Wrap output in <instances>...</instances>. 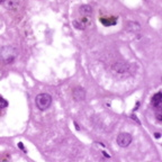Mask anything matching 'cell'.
Returning a JSON list of instances; mask_svg holds the SVG:
<instances>
[{
	"mask_svg": "<svg viewBox=\"0 0 162 162\" xmlns=\"http://www.w3.org/2000/svg\"><path fill=\"white\" fill-rule=\"evenodd\" d=\"M6 7L8 9L16 10L19 7V0H6Z\"/></svg>",
	"mask_w": 162,
	"mask_h": 162,
	"instance_id": "30bf717a",
	"label": "cell"
},
{
	"mask_svg": "<svg viewBox=\"0 0 162 162\" xmlns=\"http://www.w3.org/2000/svg\"><path fill=\"white\" fill-rule=\"evenodd\" d=\"M35 104L39 110H46L52 104V97L48 93H39L36 96Z\"/></svg>",
	"mask_w": 162,
	"mask_h": 162,
	"instance_id": "7a4b0ae2",
	"label": "cell"
},
{
	"mask_svg": "<svg viewBox=\"0 0 162 162\" xmlns=\"http://www.w3.org/2000/svg\"><path fill=\"white\" fill-rule=\"evenodd\" d=\"M127 25L132 26V27H127V29L128 31H131V32H137V31H140V24H137V23H134V22H130L127 23Z\"/></svg>",
	"mask_w": 162,
	"mask_h": 162,
	"instance_id": "8fae6325",
	"label": "cell"
},
{
	"mask_svg": "<svg viewBox=\"0 0 162 162\" xmlns=\"http://www.w3.org/2000/svg\"><path fill=\"white\" fill-rule=\"evenodd\" d=\"M154 135H156V139H159V137L161 136V134H160V133H156V134H154Z\"/></svg>",
	"mask_w": 162,
	"mask_h": 162,
	"instance_id": "5bb4252c",
	"label": "cell"
},
{
	"mask_svg": "<svg viewBox=\"0 0 162 162\" xmlns=\"http://www.w3.org/2000/svg\"><path fill=\"white\" fill-rule=\"evenodd\" d=\"M90 24H91L90 18L85 16H82V18H80L79 20H74V22H73V25H74V27H76L77 29H85L86 27H88Z\"/></svg>",
	"mask_w": 162,
	"mask_h": 162,
	"instance_id": "5b68a950",
	"label": "cell"
},
{
	"mask_svg": "<svg viewBox=\"0 0 162 162\" xmlns=\"http://www.w3.org/2000/svg\"><path fill=\"white\" fill-rule=\"evenodd\" d=\"M116 142L121 147H127L132 142V135L128 133H121L117 135Z\"/></svg>",
	"mask_w": 162,
	"mask_h": 162,
	"instance_id": "3957f363",
	"label": "cell"
},
{
	"mask_svg": "<svg viewBox=\"0 0 162 162\" xmlns=\"http://www.w3.org/2000/svg\"><path fill=\"white\" fill-rule=\"evenodd\" d=\"M113 70L115 72L118 73H126L132 69V65L128 63H123V62H118V63H114L113 64Z\"/></svg>",
	"mask_w": 162,
	"mask_h": 162,
	"instance_id": "277c9868",
	"label": "cell"
},
{
	"mask_svg": "<svg viewBox=\"0 0 162 162\" xmlns=\"http://www.w3.org/2000/svg\"><path fill=\"white\" fill-rule=\"evenodd\" d=\"M161 102H162V95L161 92H156V95L152 97V100H151V105L153 107H158V106L161 105Z\"/></svg>",
	"mask_w": 162,
	"mask_h": 162,
	"instance_id": "9c48e42d",
	"label": "cell"
},
{
	"mask_svg": "<svg viewBox=\"0 0 162 162\" xmlns=\"http://www.w3.org/2000/svg\"><path fill=\"white\" fill-rule=\"evenodd\" d=\"M17 54H18V51L13 46H9V45L8 46H3L0 50V60L2 61L3 63L10 64L15 61Z\"/></svg>",
	"mask_w": 162,
	"mask_h": 162,
	"instance_id": "6da1fadb",
	"label": "cell"
},
{
	"mask_svg": "<svg viewBox=\"0 0 162 162\" xmlns=\"http://www.w3.org/2000/svg\"><path fill=\"white\" fill-rule=\"evenodd\" d=\"M7 106H8V102H7L3 98H1V97H0V109H2V108L7 107Z\"/></svg>",
	"mask_w": 162,
	"mask_h": 162,
	"instance_id": "7c38bea8",
	"label": "cell"
},
{
	"mask_svg": "<svg viewBox=\"0 0 162 162\" xmlns=\"http://www.w3.org/2000/svg\"><path fill=\"white\" fill-rule=\"evenodd\" d=\"M72 97L76 102L85 100V98H86V91H85L82 88H76V89H73L72 91Z\"/></svg>",
	"mask_w": 162,
	"mask_h": 162,
	"instance_id": "8992f818",
	"label": "cell"
},
{
	"mask_svg": "<svg viewBox=\"0 0 162 162\" xmlns=\"http://www.w3.org/2000/svg\"><path fill=\"white\" fill-rule=\"evenodd\" d=\"M156 119H158L159 122L162 121V114L160 113V111H158V113H156Z\"/></svg>",
	"mask_w": 162,
	"mask_h": 162,
	"instance_id": "4fadbf2b",
	"label": "cell"
},
{
	"mask_svg": "<svg viewBox=\"0 0 162 162\" xmlns=\"http://www.w3.org/2000/svg\"><path fill=\"white\" fill-rule=\"evenodd\" d=\"M5 1H6V0H0V3H3Z\"/></svg>",
	"mask_w": 162,
	"mask_h": 162,
	"instance_id": "9a60e30c",
	"label": "cell"
},
{
	"mask_svg": "<svg viewBox=\"0 0 162 162\" xmlns=\"http://www.w3.org/2000/svg\"><path fill=\"white\" fill-rule=\"evenodd\" d=\"M100 22L104 26L108 27V26H114L117 24V17L110 16V17H102Z\"/></svg>",
	"mask_w": 162,
	"mask_h": 162,
	"instance_id": "52a82bcc",
	"label": "cell"
},
{
	"mask_svg": "<svg viewBox=\"0 0 162 162\" xmlns=\"http://www.w3.org/2000/svg\"><path fill=\"white\" fill-rule=\"evenodd\" d=\"M80 14L82 15V16L85 17H89L91 16V14H92V8L89 6V5H83V6L80 7Z\"/></svg>",
	"mask_w": 162,
	"mask_h": 162,
	"instance_id": "ba28073f",
	"label": "cell"
}]
</instances>
